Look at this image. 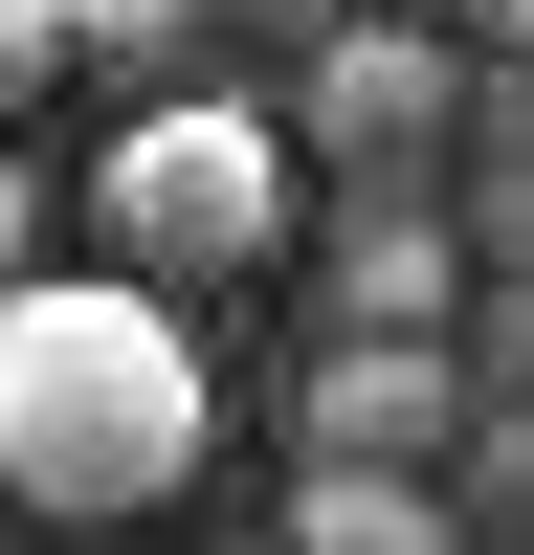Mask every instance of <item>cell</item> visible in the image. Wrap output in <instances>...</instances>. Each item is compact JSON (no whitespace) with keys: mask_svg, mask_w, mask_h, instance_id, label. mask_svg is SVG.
<instances>
[{"mask_svg":"<svg viewBox=\"0 0 534 555\" xmlns=\"http://www.w3.org/2000/svg\"><path fill=\"white\" fill-rule=\"evenodd\" d=\"M201 444H223V378H201L178 289H134V267H23L0 289V512L134 533L201 489Z\"/></svg>","mask_w":534,"mask_h":555,"instance_id":"obj_1","label":"cell"},{"mask_svg":"<svg viewBox=\"0 0 534 555\" xmlns=\"http://www.w3.org/2000/svg\"><path fill=\"white\" fill-rule=\"evenodd\" d=\"M89 222H112L134 289L201 311L223 267L290 245V112H245V89H156V112H112V156H89Z\"/></svg>","mask_w":534,"mask_h":555,"instance_id":"obj_2","label":"cell"},{"mask_svg":"<svg viewBox=\"0 0 534 555\" xmlns=\"http://www.w3.org/2000/svg\"><path fill=\"white\" fill-rule=\"evenodd\" d=\"M290 156H334L356 201H423V156H445V44H423V23H334L312 89H290Z\"/></svg>","mask_w":534,"mask_h":555,"instance_id":"obj_3","label":"cell"},{"mask_svg":"<svg viewBox=\"0 0 534 555\" xmlns=\"http://www.w3.org/2000/svg\"><path fill=\"white\" fill-rule=\"evenodd\" d=\"M445 400H468V356H445V334H312L290 444H312V467H423V444H445Z\"/></svg>","mask_w":534,"mask_h":555,"instance_id":"obj_4","label":"cell"},{"mask_svg":"<svg viewBox=\"0 0 534 555\" xmlns=\"http://www.w3.org/2000/svg\"><path fill=\"white\" fill-rule=\"evenodd\" d=\"M468 311V245H445L423 201H356V245H334V334H445Z\"/></svg>","mask_w":534,"mask_h":555,"instance_id":"obj_5","label":"cell"},{"mask_svg":"<svg viewBox=\"0 0 534 555\" xmlns=\"http://www.w3.org/2000/svg\"><path fill=\"white\" fill-rule=\"evenodd\" d=\"M290 555H445V489L423 467H312L290 489Z\"/></svg>","mask_w":534,"mask_h":555,"instance_id":"obj_6","label":"cell"},{"mask_svg":"<svg viewBox=\"0 0 534 555\" xmlns=\"http://www.w3.org/2000/svg\"><path fill=\"white\" fill-rule=\"evenodd\" d=\"M178 44H201V0H67V67H112L134 112L178 89Z\"/></svg>","mask_w":534,"mask_h":555,"instance_id":"obj_7","label":"cell"},{"mask_svg":"<svg viewBox=\"0 0 534 555\" xmlns=\"http://www.w3.org/2000/svg\"><path fill=\"white\" fill-rule=\"evenodd\" d=\"M44 89H67V0H0V133H23Z\"/></svg>","mask_w":534,"mask_h":555,"instance_id":"obj_8","label":"cell"},{"mask_svg":"<svg viewBox=\"0 0 534 555\" xmlns=\"http://www.w3.org/2000/svg\"><path fill=\"white\" fill-rule=\"evenodd\" d=\"M0 289H23V133H0Z\"/></svg>","mask_w":534,"mask_h":555,"instance_id":"obj_9","label":"cell"},{"mask_svg":"<svg viewBox=\"0 0 534 555\" xmlns=\"http://www.w3.org/2000/svg\"><path fill=\"white\" fill-rule=\"evenodd\" d=\"M490 44H534V0H490Z\"/></svg>","mask_w":534,"mask_h":555,"instance_id":"obj_10","label":"cell"}]
</instances>
